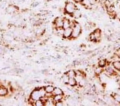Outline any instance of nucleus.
Returning a JSON list of instances; mask_svg holds the SVG:
<instances>
[{
    "label": "nucleus",
    "mask_w": 120,
    "mask_h": 106,
    "mask_svg": "<svg viewBox=\"0 0 120 106\" xmlns=\"http://www.w3.org/2000/svg\"><path fill=\"white\" fill-rule=\"evenodd\" d=\"M75 1H76L77 2H81V1H82V0H75Z\"/></svg>",
    "instance_id": "nucleus-27"
},
{
    "label": "nucleus",
    "mask_w": 120,
    "mask_h": 106,
    "mask_svg": "<svg viewBox=\"0 0 120 106\" xmlns=\"http://www.w3.org/2000/svg\"><path fill=\"white\" fill-rule=\"evenodd\" d=\"M64 19L62 18V17H58L56 19L55 24H54L55 25V28L63 27Z\"/></svg>",
    "instance_id": "nucleus-6"
},
{
    "label": "nucleus",
    "mask_w": 120,
    "mask_h": 106,
    "mask_svg": "<svg viewBox=\"0 0 120 106\" xmlns=\"http://www.w3.org/2000/svg\"><path fill=\"white\" fill-rule=\"evenodd\" d=\"M46 92L44 88H39L33 90L30 94V98L34 101L41 99L45 95Z\"/></svg>",
    "instance_id": "nucleus-1"
},
{
    "label": "nucleus",
    "mask_w": 120,
    "mask_h": 106,
    "mask_svg": "<svg viewBox=\"0 0 120 106\" xmlns=\"http://www.w3.org/2000/svg\"><path fill=\"white\" fill-rule=\"evenodd\" d=\"M72 34H71V37L72 38H76L80 35L82 32V28L80 24L78 23H75L74 26L72 27Z\"/></svg>",
    "instance_id": "nucleus-3"
},
{
    "label": "nucleus",
    "mask_w": 120,
    "mask_h": 106,
    "mask_svg": "<svg viewBox=\"0 0 120 106\" xmlns=\"http://www.w3.org/2000/svg\"><path fill=\"white\" fill-rule=\"evenodd\" d=\"M103 71H104V68L102 67H99V65H97V66L94 67V74L97 75V76H99L101 75Z\"/></svg>",
    "instance_id": "nucleus-8"
},
{
    "label": "nucleus",
    "mask_w": 120,
    "mask_h": 106,
    "mask_svg": "<svg viewBox=\"0 0 120 106\" xmlns=\"http://www.w3.org/2000/svg\"><path fill=\"white\" fill-rule=\"evenodd\" d=\"M112 63H113V65L115 70L120 71V61H115L112 62Z\"/></svg>",
    "instance_id": "nucleus-12"
},
{
    "label": "nucleus",
    "mask_w": 120,
    "mask_h": 106,
    "mask_svg": "<svg viewBox=\"0 0 120 106\" xmlns=\"http://www.w3.org/2000/svg\"><path fill=\"white\" fill-rule=\"evenodd\" d=\"M53 100L55 102H57V101H61L62 99H63V95H61V94H60V95H53Z\"/></svg>",
    "instance_id": "nucleus-18"
},
{
    "label": "nucleus",
    "mask_w": 120,
    "mask_h": 106,
    "mask_svg": "<svg viewBox=\"0 0 120 106\" xmlns=\"http://www.w3.org/2000/svg\"><path fill=\"white\" fill-rule=\"evenodd\" d=\"M113 99L114 101L117 103L120 104V95L116 93H114L113 95Z\"/></svg>",
    "instance_id": "nucleus-17"
},
{
    "label": "nucleus",
    "mask_w": 120,
    "mask_h": 106,
    "mask_svg": "<svg viewBox=\"0 0 120 106\" xmlns=\"http://www.w3.org/2000/svg\"><path fill=\"white\" fill-rule=\"evenodd\" d=\"M45 90L46 92V93H52V92L53 91L55 88L53 87V86H51V85H49V86H46L45 88Z\"/></svg>",
    "instance_id": "nucleus-16"
},
{
    "label": "nucleus",
    "mask_w": 120,
    "mask_h": 106,
    "mask_svg": "<svg viewBox=\"0 0 120 106\" xmlns=\"http://www.w3.org/2000/svg\"><path fill=\"white\" fill-rule=\"evenodd\" d=\"M67 75L68 76L69 78H75L76 76V73H75V71L71 70L68 71L66 73Z\"/></svg>",
    "instance_id": "nucleus-19"
},
{
    "label": "nucleus",
    "mask_w": 120,
    "mask_h": 106,
    "mask_svg": "<svg viewBox=\"0 0 120 106\" xmlns=\"http://www.w3.org/2000/svg\"><path fill=\"white\" fill-rule=\"evenodd\" d=\"M67 84H68L69 85L71 86L74 87L76 85L77 83L75 78H69L68 82Z\"/></svg>",
    "instance_id": "nucleus-11"
},
{
    "label": "nucleus",
    "mask_w": 120,
    "mask_h": 106,
    "mask_svg": "<svg viewBox=\"0 0 120 106\" xmlns=\"http://www.w3.org/2000/svg\"><path fill=\"white\" fill-rule=\"evenodd\" d=\"M8 11L10 13H13L16 10V9H15V7L13 6H10L8 8Z\"/></svg>",
    "instance_id": "nucleus-24"
},
{
    "label": "nucleus",
    "mask_w": 120,
    "mask_h": 106,
    "mask_svg": "<svg viewBox=\"0 0 120 106\" xmlns=\"http://www.w3.org/2000/svg\"><path fill=\"white\" fill-rule=\"evenodd\" d=\"M81 4L88 8H94L97 3V0H82Z\"/></svg>",
    "instance_id": "nucleus-5"
},
{
    "label": "nucleus",
    "mask_w": 120,
    "mask_h": 106,
    "mask_svg": "<svg viewBox=\"0 0 120 106\" xmlns=\"http://www.w3.org/2000/svg\"><path fill=\"white\" fill-rule=\"evenodd\" d=\"M116 94H119L120 95V88H119V89H117L116 90Z\"/></svg>",
    "instance_id": "nucleus-26"
},
{
    "label": "nucleus",
    "mask_w": 120,
    "mask_h": 106,
    "mask_svg": "<svg viewBox=\"0 0 120 106\" xmlns=\"http://www.w3.org/2000/svg\"><path fill=\"white\" fill-rule=\"evenodd\" d=\"M72 15H73V16L75 17V18H79L81 16V13L80 11L78 10L77 9H76V10L74 11V13H73Z\"/></svg>",
    "instance_id": "nucleus-21"
},
{
    "label": "nucleus",
    "mask_w": 120,
    "mask_h": 106,
    "mask_svg": "<svg viewBox=\"0 0 120 106\" xmlns=\"http://www.w3.org/2000/svg\"><path fill=\"white\" fill-rule=\"evenodd\" d=\"M104 71L105 74L108 76H113L115 74V69H114L112 62L107 63L106 66L104 67Z\"/></svg>",
    "instance_id": "nucleus-4"
},
{
    "label": "nucleus",
    "mask_w": 120,
    "mask_h": 106,
    "mask_svg": "<svg viewBox=\"0 0 120 106\" xmlns=\"http://www.w3.org/2000/svg\"><path fill=\"white\" fill-rule=\"evenodd\" d=\"M71 26V22L69 19H64L63 28L64 29V30L68 27H70Z\"/></svg>",
    "instance_id": "nucleus-9"
},
{
    "label": "nucleus",
    "mask_w": 120,
    "mask_h": 106,
    "mask_svg": "<svg viewBox=\"0 0 120 106\" xmlns=\"http://www.w3.org/2000/svg\"><path fill=\"white\" fill-rule=\"evenodd\" d=\"M107 64V61H106L105 59H100L98 63V65H99V67H103V68H104V67L106 66V65Z\"/></svg>",
    "instance_id": "nucleus-13"
},
{
    "label": "nucleus",
    "mask_w": 120,
    "mask_h": 106,
    "mask_svg": "<svg viewBox=\"0 0 120 106\" xmlns=\"http://www.w3.org/2000/svg\"><path fill=\"white\" fill-rule=\"evenodd\" d=\"M78 85L80 87H84L85 86H86V79H85L84 77H83V78L81 80V81L80 82H79Z\"/></svg>",
    "instance_id": "nucleus-22"
},
{
    "label": "nucleus",
    "mask_w": 120,
    "mask_h": 106,
    "mask_svg": "<svg viewBox=\"0 0 120 106\" xmlns=\"http://www.w3.org/2000/svg\"><path fill=\"white\" fill-rule=\"evenodd\" d=\"M69 77L67 75L66 73V74H64L63 76H62V78H61L62 81H63V82L65 84L68 83V80H69Z\"/></svg>",
    "instance_id": "nucleus-20"
},
{
    "label": "nucleus",
    "mask_w": 120,
    "mask_h": 106,
    "mask_svg": "<svg viewBox=\"0 0 120 106\" xmlns=\"http://www.w3.org/2000/svg\"><path fill=\"white\" fill-rule=\"evenodd\" d=\"M34 105H35L36 106H44V102L43 101H42V100L39 99L35 101V104Z\"/></svg>",
    "instance_id": "nucleus-23"
},
{
    "label": "nucleus",
    "mask_w": 120,
    "mask_h": 106,
    "mask_svg": "<svg viewBox=\"0 0 120 106\" xmlns=\"http://www.w3.org/2000/svg\"><path fill=\"white\" fill-rule=\"evenodd\" d=\"M8 93V90L5 87H0V96H5Z\"/></svg>",
    "instance_id": "nucleus-15"
},
{
    "label": "nucleus",
    "mask_w": 120,
    "mask_h": 106,
    "mask_svg": "<svg viewBox=\"0 0 120 106\" xmlns=\"http://www.w3.org/2000/svg\"><path fill=\"white\" fill-rule=\"evenodd\" d=\"M64 9L65 12L67 14L72 15L77 9L76 5L74 3L71 2H68L66 3Z\"/></svg>",
    "instance_id": "nucleus-2"
},
{
    "label": "nucleus",
    "mask_w": 120,
    "mask_h": 106,
    "mask_svg": "<svg viewBox=\"0 0 120 106\" xmlns=\"http://www.w3.org/2000/svg\"><path fill=\"white\" fill-rule=\"evenodd\" d=\"M55 105L57 106H62L64 105V102L63 101H62V100H61V101H59L56 102Z\"/></svg>",
    "instance_id": "nucleus-25"
},
{
    "label": "nucleus",
    "mask_w": 120,
    "mask_h": 106,
    "mask_svg": "<svg viewBox=\"0 0 120 106\" xmlns=\"http://www.w3.org/2000/svg\"><path fill=\"white\" fill-rule=\"evenodd\" d=\"M53 95H63V90H61L60 88H55L53 91L52 92Z\"/></svg>",
    "instance_id": "nucleus-14"
},
{
    "label": "nucleus",
    "mask_w": 120,
    "mask_h": 106,
    "mask_svg": "<svg viewBox=\"0 0 120 106\" xmlns=\"http://www.w3.org/2000/svg\"><path fill=\"white\" fill-rule=\"evenodd\" d=\"M94 33L95 35L97 41H99L100 38H101V31H100V30L99 29H97L94 32Z\"/></svg>",
    "instance_id": "nucleus-10"
},
{
    "label": "nucleus",
    "mask_w": 120,
    "mask_h": 106,
    "mask_svg": "<svg viewBox=\"0 0 120 106\" xmlns=\"http://www.w3.org/2000/svg\"><path fill=\"white\" fill-rule=\"evenodd\" d=\"M72 31L73 29L71 27L66 29H65L64 32L63 37L65 38H71V34H72Z\"/></svg>",
    "instance_id": "nucleus-7"
}]
</instances>
